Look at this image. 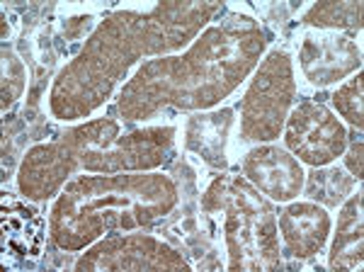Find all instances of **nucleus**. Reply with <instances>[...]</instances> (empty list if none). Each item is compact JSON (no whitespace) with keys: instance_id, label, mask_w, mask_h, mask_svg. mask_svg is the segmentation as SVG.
Returning a JSON list of instances; mask_svg holds the SVG:
<instances>
[{"instance_id":"nucleus-1","label":"nucleus","mask_w":364,"mask_h":272,"mask_svg":"<svg viewBox=\"0 0 364 272\" xmlns=\"http://www.w3.org/2000/svg\"><path fill=\"white\" fill-rule=\"evenodd\" d=\"M5 239L17 253H34L42 244V219L32 209L17 206L15 211H5Z\"/></svg>"}]
</instances>
